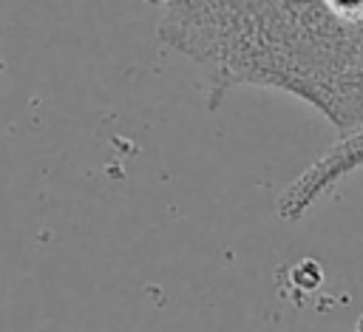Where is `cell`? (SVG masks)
<instances>
[{"instance_id": "obj_1", "label": "cell", "mask_w": 363, "mask_h": 332, "mask_svg": "<svg viewBox=\"0 0 363 332\" xmlns=\"http://www.w3.org/2000/svg\"><path fill=\"white\" fill-rule=\"evenodd\" d=\"M156 34L196 62L207 111L241 85L303 99L340 136L363 125V23L326 0H145Z\"/></svg>"}, {"instance_id": "obj_2", "label": "cell", "mask_w": 363, "mask_h": 332, "mask_svg": "<svg viewBox=\"0 0 363 332\" xmlns=\"http://www.w3.org/2000/svg\"><path fill=\"white\" fill-rule=\"evenodd\" d=\"M363 167V125L340 136L320 159H315L298 179H292L278 196V216L284 221H298L323 193H329L349 173Z\"/></svg>"}, {"instance_id": "obj_3", "label": "cell", "mask_w": 363, "mask_h": 332, "mask_svg": "<svg viewBox=\"0 0 363 332\" xmlns=\"http://www.w3.org/2000/svg\"><path fill=\"white\" fill-rule=\"evenodd\" d=\"M326 6L349 23H363V0H326Z\"/></svg>"}, {"instance_id": "obj_4", "label": "cell", "mask_w": 363, "mask_h": 332, "mask_svg": "<svg viewBox=\"0 0 363 332\" xmlns=\"http://www.w3.org/2000/svg\"><path fill=\"white\" fill-rule=\"evenodd\" d=\"M352 332H363V315L357 318V323H354V329H352Z\"/></svg>"}]
</instances>
